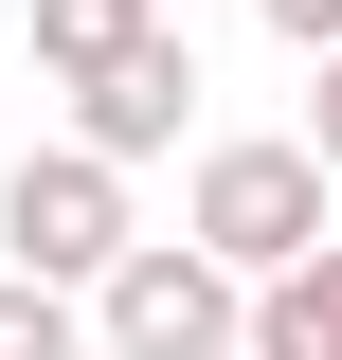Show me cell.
<instances>
[{"label": "cell", "instance_id": "obj_6", "mask_svg": "<svg viewBox=\"0 0 342 360\" xmlns=\"http://www.w3.org/2000/svg\"><path fill=\"white\" fill-rule=\"evenodd\" d=\"M144 37H163V0H37V72H72V90L127 72Z\"/></svg>", "mask_w": 342, "mask_h": 360}, {"label": "cell", "instance_id": "obj_5", "mask_svg": "<svg viewBox=\"0 0 342 360\" xmlns=\"http://www.w3.org/2000/svg\"><path fill=\"white\" fill-rule=\"evenodd\" d=\"M234 360H342V234L306 270H270L253 288V324H234Z\"/></svg>", "mask_w": 342, "mask_h": 360}, {"label": "cell", "instance_id": "obj_3", "mask_svg": "<svg viewBox=\"0 0 342 360\" xmlns=\"http://www.w3.org/2000/svg\"><path fill=\"white\" fill-rule=\"evenodd\" d=\"M234 324H253V288L216 252H180V234H144V252L90 288V342L108 360H234Z\"/></svg>", "mask_w": 342, "mask_h": 360}, {"label": "cell", "instance_id": "obj_7", "mask_svg": "<svg viewBox=\"0 0 342 360\" xmlns=\"http://www.w3.org/2000/svg\"><path fill=\"white\" fill-rule=\"evenodd\" d=\"M0 360H90V307L37 288V270H0Z\"/></svg>", "mask_w": 342, "mask_h": 360}, {"label": "cell", "instance_id": "obj_1", "mask_svg": "<svg viewBox=\"0 0 342 360\" xmlns=\"http://www.w3.org/2000/svg\"><path fill=\"white\" fill-rule=\"evenodd\" d=\"M180 252H216L234 288L324 252V162L306 144H198V198H180Z\"/></svg>", "mask_w": 342, "mask_h": 360}, {"label": "cell", "instance_id": "obj_8", "mask_svg": "<svg viewBox=\"0 0 342 360\" xmlns=\"http://www.w3.org/2000/svg\"><path fill=\"white\" fill-rule=\"evenodd\" d=\"M253 18H270V37H289V54H306V72H324V54H342V0H253Z\"/></svg>", "mask_w": 342, "mask_h": 360}, {"label": "cell", "instance_id": "obj_4", "mask_svg": "<svg viewBox=\"0 0 342 360\" xmlns=\"http://www.w3.org/2000/svg\"><path fill=\"white\" fill-rule=\"evenodd\" d=\"M180 108H198V54H180V37H144L127 72H90V90H72V144L127 180V162H163V144H180Z\"/></svg>", "mask_w": 342, "mask_h": 360}, {"label": "cell", "instance_id": "obj_9", "mask_svg": "<svg viewBox=\"0 0 342 360\" xmlns=\"http://www.w3.org/2000/svg\"><path fill=\"white\" fill-rule=\"evenodd\" d=\"M306 162L342 180V54H324V90H306Z\"/></svg>", "mask_w": 342, "mask_h": 360}, {"label": "cell", "instance_id": "obj_2", "mask_svg": "<svg viewBox=\"0 0 342 360\" xmlns=\"http://www.w3.org/2000/svg\"><path fill=\"white\" fill-rule=\"evenodd\" d=\"M0 252L37 270V288H108V270L144 252L127 234V180L90 162V144H18V162H0Z\"/></svg>", "mask_w": 342, "mask_h": 360}]
</instances>
